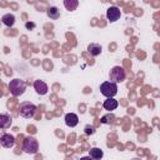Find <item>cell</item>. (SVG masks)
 <instances>
[{
  "instance_id": "6da1fadb",
  "label": "cell",
  "mask_w": 160,
  "mask_h": 160,
  "mask_svg": "<svg viewBox=\"0 0 160 160\" xmlns=\"http://www.w3.org/2000/svg\"><path fill=\"white\" fill-rule=\"evenodd\" d=\"M22 150L26 154H36L39 150V141L34 136H26L22 141Z\"/></svg>"
},
{
  "instance_id": "7a4b0ae2",
  "label": "cell",
  "mask_w": 160,
  "mask_h": 160,
  "mask_svg": "<svg viewBox=\"0 0 160 160\" xmlns=\"http://www.w3.org/2000/svg\"><path fill=\"white\" fill-rule=\"evenodd\" d=\"M9 90L11 92V95L14 96H20L25 92L26 90V84L24 80H20V79H12L9 84Z\"/></svg>"
},
{
  "instance_id": "3957f363",
  "label": "cell",
  "mask_w": 160,
  "mask_h": 160,
  "mask_svg": "<svg viewBox=\"0 0 160 160\" xmlns=\"http://www.w3.org/2000/svg\"><path fill=\"white\" fill-rule=\"evenodd\" d=\"M36 112V106L30 101H24L19 106V114L20 116L25 119H31Z\"/></svg>"
},
{
  "instance_id": "277c9868",
  "label": "cell",
  "mask_w": 160,
  "mask_h": 160,
  "mask_svg": "<svg viewBox=\"0 0 160 160\" xmlns=\"http://www.w3.org/2000/svg\"><path fill=\"white\" fill-rule=\"evenodd\" d=\"M109 78H110V81L111 82H115V84H120V82H122L124 80H125V78H126V72H125V70H124V68H121V66H114L111 70H110V72H109Z\"/></svg>"
},
{
  "instance_id": "5b68a950",
  "label": "cell",
  "mask_w": 160,
  "mask_h": 160,
  "mask_svg": "<svg viewBox=\"0 0 160 160\" xmlns=\"http://www.w3.org/2000/svg\"><path fill=\"white\" fill-rule=\"evenodd\" d=\"M100 92L106 98H114L118 94V84L111 81H105L100 85Z\"/></svg>"
},
{
  "instance_id": "8992f818",
  "label": "cell",
  "mask_w": 160,
  "mask_h": 160,
  "mask_svg": "<svg viewBox=\"0 0 160 160\" xmlns=\"http://www.w3.org/2000/svg\"><path fill=\"white\" fill-rule=\"evenodd\" d=\"M120 16H121V11H120V9L118 6H110V8H108V10H106V18H108V20L110 22L118 21L120 19Z\"/></svg>"
},
{
  "instance_id": "52a82bcc",
  "label": "cell",
  "mask_w": 160,
  "mask_h": 160,
  "mask_svg": "<svg viewBox=\"0 0 160 160\" xmlns=\"http://www.w3.org/2000/svg\"><path fill=\"white\" fill-rule=\"evenodd\" d=\"M0 144L6 148V149H10L15 145V138L10 134H2L1 138H0Z\"/></svg>"
},
{
  "instance_id": "ba28073f",
  "label": "cell",
  "mask_w": 160,
  "mask_h": 160,
  "mask_svg": "<svg viewBox=\"0 0 160 160\" xmlns=\"http://www.w3.org/2000/svg\"><path fill=\"white\" fill-rule=\"evenodd\" d=\"M34 89L39 95H45L48 92V90H49L46 82L42 81V80H35L34 81Z\"/></svg>"
},
{
  "instance_id": "9c48e42d",
  "label": "cell",
  "mask_w": 160,
  "mask_h": 160,
  "mask_svg": "<svg viewBox=\"0 0 160 160\" xmlns=\"http://www.w3.org/2000/svg\"><path fill=\"white\" fill-rule=\"evenodd\" d=\"M65 124L68 126H70V128L76 126L79 124V116L76 114H74V112H68L65 115Z\"/></svg>"
},
{
  "instance_id": "30bf717a",
  "label": "cell",
  "mask_w": 160,
  "mask_h": 160,
  "mask_svg": "<svg viewBox=\"0 0 160 160\" xmlns=\"http://www.w3.org/2000/svg\"><path fill=\"white\" fill-rule=\"evenodd\" d=\"M102 106H104L105 110H108V111H112V110H115V109L119 106V101L115 100L114 98H108V99L104 101Z\"/></svg>"
},
{
  "instance_id": "8fae6325",
  "label": "cell",
  "mask_w": 160,
  "mask_h": 160,
  "mask_svg": "<svg viewBox=\"0 0 160 160\" xmlns=\"http://www.w3.org/2000/svg\"><path fill=\"white\" fill-rule=\"evenodd\" d=\"M12 124V118L8 114H0V129H8Z\"/></svg>"
},
{
  "instance_id": "7c38bea8",
  "label": "cell",
  "mask_w": 160,
  "mask_h": 160,
  "mask_svg": "<svg viewBox=\"0 0 160 160\" xmlns=\"http://www.w3.org/2000/svg\"><path fill=\"white\" fill-rule=\"evenodd\" d=\"M101 45L100 44H96V42H91L89 46H88V51L91 56H98L101 54Z\"/></svg>"
},
{
  "instance_id": "4fadbf2b",
  "label": "cell",
  "mask_w": 160,
  "mask_h": 160,
  "mask_svg": "<svg viewBox=\"0 0 160 160\" xmlns=\"http://www.w3.org/2000/svg\"><path fill=\"white\" fill-rule=\"evenodd\" d=\"M46 15L51 20H58L60 18V10L56 6H50V8L46 9Z\"/></svg>"
},
{
  "instance_id": "5bb4252c",
  "label": "cell",
  "mask_w": 160,
  "mask_h": 160,
  "mask_svg": "<svg viewBox=\"0 0 160 160\" xmlns=\"http://www.w3.org/2000/svg\"><path fill=\"white\" fill-rule=\"evenodd\" d=\"M1 21H2V24L6 25L8 28H11V26L15 24V16H14L12 14H5V15H2Z\"/></svg>"
},
{
  "instance_id": "9a60e30c",
  "label": "cell",
  "mask_w": 160,
  "mask_h": 160,
  "mask_svg": "<svg viewBox=\"0 0 160 160\" xmlns=\"http://www.w3.org/2000/svg\"><path fill=\"white\" fill-rule=\"evenodd\" d=\"M89 156H90L91 159L98 160V159H101V158L104 156V151H102L101 149H99V148H92V149H90V151H89Z\"/></svg>"
},
{
  "instance_id": "2e32d148",
  "label": "cell",
  "mask_w": 160,
  "mask_h": 160,
  "mask_svg": "<svg viewBox=\"0 0 160 160\" xmlns=\"http://www.w3.org/2000/svg\"><path fill=\"white\" fill-rule=\"evenodd\" d=\"M78 5H79V0H64V6H65V9L69 10V11L76 10Z\"/></svg>"
},
{
  "instance_id": "e0dca14e",
  "label": "cell",
  "mask_w": 160,
  "mask_h": 160,
  "mask_svg": "<svg viewBox=\"0 0 160 160\" xmlns=\"http://www.w3.org/2000/svg\"><path fill=\"white\" fill-rule=\"evenodd\" d=\"M114 120H115V116L112 114H108V115H105V116L101 118V122L102 124H112Z\"/></svg>"
},
{
  "instance_id": "ac0fdd59",
  "label": "cell",
  "mask_w": 160,
  "mask_h": 160,
  "mask_svg": "<svg viewBox=\"0 0 160 160\" xmlns=\"http://www.w3.org/2000/svg\"><path fill=\"white\" fill-rule=\"evenodd\" d=\"M94 132H95V128H94V126H91V125H86V126H85V134L92 135Z\"/></svg>"
},
{
  "instance_id": "d6986e66",
  "label": "cell",
  "mask_w": 160,
  "mask_h": 160,
  "mask_svg": "<svg viewBox=\"0 0 160 160\" xmlns=\"http://www.w3.org/2000/svg\"><path fill=\"white\" fill-rule=\"evenodd\" d=\"M25 28H26V29H34V28H35V24H34V22H26V24H25Z\"/></svg>"
}]
</instances>
